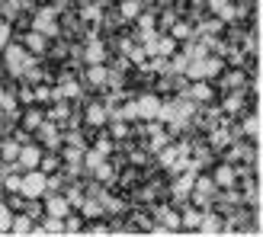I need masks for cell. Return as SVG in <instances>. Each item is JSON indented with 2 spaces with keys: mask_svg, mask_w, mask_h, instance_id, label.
<instances>
[{
  "mask_svg": "<svg viewBox=\"0 0 263 237\" xmlns=\"http://www.w3.org/2000/svg\"><path fill=\"white\" fill-rule=\"evenodd\" d=\"M221 71H225V61H221V55H205V58H196V61H190L186 64V74L190 81H212V77H218Z\"/></svg>",
  "mask_w": 263,
  "mask_h": 237,
  "instance_id": "6da1fadb",
  "label": "cell"
},
{
  "mask_svg": "<svg viewBox=\"0 0 263 237\" xmlns=\"http://www.w3.org/2000/svg\"><path fill=\"white\" fill-rule=\"evenodd\" d=\"M45 186H48V180L42 170H23V176H20V195L23 199H42L45 195Z\"/></svg>",
  "mask_w": 263,
  "mask_h": 237,
  "instance_id": "7a4b0ae2",
  "label": "cell"
},
{
  "mask_svg": "<svg viewBox=\"0 0 263 237\" xmlns=\"http://www.w3.org/2000/svg\"><path fill=\"white\" fill-rule=\"evenodd\" d=\"M32 29L42 32L45 38H55L61 32V26H58V7H39L35 16H32Z\"/></svg>",
  "mask_w": 263,
  "mask_h": 237,
  "instance_id": "3957f363",
  "label": "cell"
},
{
  "mask_svg": "<svg viewBox=\"0 0 263 237\" xmlns=\"http://www.w3.org/2000/svg\"><path fill=\"white\" fill-rule=\"evenodd\" d=\"M4 58H7V71H10L13 77H23L26 64L32 61V55L23 48V42H10V45L4 48Z\"/></svg>",
  "mask_w": 263,
  "mask_h": 237,
  "instance_id": "277c9868",
  "label": "cell"
},
{
  "mask_svg": "<svg viewBox=\"0 0 263 237\" xmlns=\"http://www.w3.org/2000/svg\"><path fill=\"white\" fill-rule=\"evenodd\" d=\"M35 144H42V151H58L61 148V128L51 122V118H45V122L35 128Z\"/></svg>",
  "mask_w": 263,
  "mask_h": 237,
  "instance_id": "5b68a950",
  "label": "cell"
},
{
  "mask_svg": "<svg viewBox=\"0 0 263 237\" xmlns=\"http://www.w3.org/2000/svg\"><path fill=\"white\" fill-rule=\"evenodd\" d=\"M180 96H186V100H193V103H199V106H209V103L215 100V90L209 87V81H190L186 90H183Z\"/></svg>",
  "mask_w": 263,
  "mask_h": 237,
  "instance_id": "8992f818",
  "label": "cell"
},
{
  "mask_svg": "<svg viewBox=\"0 0 263 237\" xmlns=\"http://www.w3.org/2000/svg\"><path fill=\"white\" fill-rule=\"evenodd\" d=\"M39 161H42V144H35V141H23V144H20V154H16L20 170H35Z\"/></svg>",
  "mask_w": 263,
  "mask_h": 237,
  "instance_id": "52a82bcc",
  "label": "cell"
},
{
  "mask_svg": "<svg viewBox=\"0 0 263 237\" xmlns=\"http://www.w3.org/2000/svg\"><path fill=\"white\" fill-rule=\"evenodd\" d=\"M193 183H196V173H193V170H183V173L174 176V183H170V192H174V199H177V202H190Z\"/></svg>",
  "mask_w": 263,
  "mask_h": 237,
  "instance_id": "ba28073f",
  "label": "cell"
},
{
  "mask_svg": "<svg viewBox=\"0 0 263 237\" xmlns=\"http://www.w3.org/2000/svg\"><path fill=\"white\" fill-rule=\"evenodd\" d=\"M81 58H84V64H103V61H106V42L90 32L87 45H84V51H81Z\"/></svg>",
  "mask_w": 263,
  "mask_h": 237,
  "instance_id": "9c48e42d",
  "label": "cell"
},
{
  "mask_svg": "<svg viewBox=\"0 0 263 237\" xmlns=\"http://www.w3.org/2000/svg\"><path fill=\"white\" fill-rule=\"evenodd\" d=\"M77 96H81V84H77L71 74H64V77H61V84H58V87H51V100H64V103H71V100H77Z\"/></svg>",
  "mask_w": 263,
  "mask_h": 237,
  "instance_id": "30bf717a",
  "label": "cell"
},
{
  "mask_svg": "<svg viewBox=\"0 0 263 237\" xmlns=\"http://www.w3.org/2000/svg\"><path fill=\"white\" fill-rule=\"evenodd\" d=\"M138 118H157V112H161V96H157V93H141L138 100Z\"/></svg>",
  "mask_w": 263,
  "mask_h": 237,
  "instance_id": "8fae6325",
  "label": "cell"
},
{
  "mask_svg": "<svg viewBox=\"0 0 263 237\" xmlns=\"http://www.w3.org/2000/svg\"><path fill=\"white\" fill-rule=\"evenodd\" d=\"M84 122H87V128H103L109 122V109L103 103H90L87 112H84Z\"/></svg>",
  "mask_w": 263,
  "mask_h": 237,
  "instance_id": "7c38bea8",
  "label": "cell"
},
{
  "mask_svg": "<svg viewBox=\"0 0 263 237\" xmlns=\"http://www.w3.org/2000/svg\"><path fill=\"white\" fill-rule=\"evenodd\" d=\"M23 48L29 51V55H45V51H48V38L42 32L29 29V32H26V38H23Z\"/></svg>",
  "mask_w": 263,
  "mask_h": 237,
  "instance_id": "4fadbf2b",
  "label": "cell"
},
{
  "mask_svg": "<svg viewBox=\"0 0 263 237\" xmlns=\"http://www.w3.org/2000/svg\"><path fill=\"white\" fill-rule=\"evenodd\" d=\"M196 231H199V234H221V231H225V225H221V215L202 208V221H199V228H196Z\"/></svg>",
  "mask_w": 263,
  "mask_h": 237,
  "instance_id": "5bb4252c",
  "label": "cell"
},
{
  "mask_svg": "<svg viewBox=\"0 0 263 237\" xmlns=\"http://www.w3.org/2000/svg\"><path fill=\"white\" fill-rule=\"evenodd\" d=\"M212 180H215L218 189H228V186H234V180H238V170H234L231 164H218L215 173H212Z\"/></svg>",
  "mask_w": 263,
  "mask_h": 237,
  "instance_id": "9a60e30c",
  "label": "cell"
},
{
  "mask_svg": "<svg viewBox=\"0 0 263 237\" xmlns=\"http://www.w3.org/2000/svg\"><path fill=\"white\" fill-rule=\"evenodd\" d=\"M87 84L90 87H106V77H109V68H106V61L103 64H87Z\"/></svg>",
  "mask_w": 263,
  "mask_h": 237,
  "instance_id": "2e32d148",
  "label": "cell"
},
{
  "mask_svg": "<svg viewBox=\"0 0 263 237\" xmlns=\"http://www.w3.org/2000/svg\"><path fill=\"white\" fill-rule=\"evenodd\" d=\"M103 16H106V13H103V0H90V4H84V10H81V19L93 23V29L103 23Z\"/></svg>",
  "mask_w": 263,
  "mask_h": 237,
  "instance_id": "e0dca14e",
  "label": "cell"
},
{
  "mask_svg": "<svg viewBox=\"0 0 263 237\" xmlns=\"http://www.w3.org/2000/svg\"><path fill=\"white\" fill-rule=\"evenodd\" d=\"M199 221H202V208H196L193 202H190V208H183V212H180V228L183 231H196V228H199Z\"/></svg>",
  "mask_w": 263,
  "mask_h": 237,
  "instance_id": "ac0fdd59",
  "label": "cell"
},
{
  "mask_svg": "<svg viewBox=\"0 0 263 237\" xmlns=\"http://www.w3.org/2000/svg\"><path fill=\"white\" fill-rule=\"evenodd\" d=\"M260 112H251V115H247L244 112V122H241V135H247V138H251V141H260Z\"/></svg>",
  "mask_w": 263,
  "mask_h": 237,
  "instance_id": "d6986e66",
  "label": "cell"
},
{
  "mask_svg": "<svg viewBox=\"0 0 263 237\" xmlns=\"http://www.w3.org/2000/svg\"><path fill=\"white\" fill-rule=\"evenodd\" d=\"M35 221L26 215V212H13V221H10V234H32Z\"/></svg>",
  "mask_w": 263,
  "mask_h": 237,
  "instance_id": "ffe728a7",
  "label": "cell"
},
{
  "mask_svg": "<svg viewBox=\"0 0 263 237\" xmlns=\"http://www.w3.org/2000/svg\"><path fill=\"white\" fill-rule=\"evenodd\" d=\"M157 221H161L157 231H180V212H174V208H161V212H157Z\"/></svg>",
  "mask_w": 263,
  "mask_h": 237,
  "instance_id": "44dd1931",
  "label": "cell"
},
{
  "mask_svg": "<svg viewBox=\"0 0 263 237\" xmlns=\"http://www.w3.org/2000/svg\"><path fill=\"white\" fill-rule=\"evenodd\" d=\"M106 161V154H103L100 148H84V157H81V164H84V170L87 173H93V170Z\"/></svg>",
  "mask_w": 263,
  "mask_h": 237,
  "instance_id": "7402d4cb",
  "label": "cell"
},
{
  "mask_svg": "<svg viewBox=\"0 0 263 237\" xmlns=\"http://www.w3.org/2000/svg\"><path fill=\"white\" fill-rule=\"evenodd\" d=\"M81 215H84V221H90V218H103L106 212H103V205H100L97 195H87L84 205H81Z\"/></svg>",
  "mask_w": 263,
  "mask_h": 237,
  "instance_id": "603a6c76",
  "label": "cell"
},
{
  "mask_svg": "<svg viewBox=\"0 0 263 237\" xmlns=\"http://www.w3.org/2000/svg\"><path fill=\"white\" fill-rule=\"evenodd\" d=\"M144 10V0H119V19H135Z\"/></svg>",
  "mask_w": 263,
  "mask_h": 237,
  "instance_id": "cb8c5ba5",
  "label": "cell"
},
{
  "mask_svg": "<svg viewBox=\"0 0 263 237\" xmlns=\"http://www.w3.org/2000/svg\"><path fill=\"white\" fill-rule=\"evenodd\" d=\"M16 154H20V141L16 138H4V141H0V161H4V164H13Z\"/></svg>",
  "mask_w": 263,
  "mask_h": 237,
  "instance_id": "d4e9b609",
  "label": "cell"
},
{
  "mask_svg": "<svg viewBox=\"0 0 263 237\" xmlns=\"http://www.w3.org/2000/svg\"><path fill=\"white\" fill-rule=\"evenodd\" d=\"M119 118H122V122H128V125L141 122V118H138V103H135V100H128V103H119Z\"/></svg>",
  "mask_w": 263,
  "mask_h": 237,
  "instance_id": "484cf974",
  "label": "cell"
},
{
  "mask_svg": "<svg viewBox=\"0 0 263 237\" xmlns=\"http://www.w3.org/2000/svg\"><path fill=\"white\" fill-rule=\"evenodd\" d=\"M42 122H45V112H42V109H26V112H23V128H26V131H35Z\"/></svg>",
  "mask_w": 263,
  "mask_h": 237,
  "instance_id": "4316f807",
  "label": "cell"
},
{
  "mask_svg": "<svg viewBox=\"0 0 263 237\" xmlns=\"http://www.w3.org/2000/svg\"><path fill=\"white\" fill-rule=\"evenodd\" d=\"M135 23H138V32L144 35V32H154L157 29V16H154V13H138V16H135Z\"/></svg>",
  "mask_w": 263,
  "mask_h": 237,
  "instance_id": "83f0119b",
  "label": "cell"
},
{
  "mask_svg": "<svg viewBox=\"0 0 263 237\" xmlns=\"http://www.w3.org/2000/svg\"><path fill=\"white\" fill-rule=\"evenodd\" d=\"M109 138L112 141H125L128 138V122H122V118H109Z\"/></svg>",
  "mask_w": 263,
  "mask_h": 237,
  "instance_id": "f1b7e54d",
  "label": "cell"
},
{
  "mask_svg": "<svg viewBox=\"0 0 263 237\" xmlns=\"http://www.w3.org/2000/svg\"><path fill=\"white\" fill-rule=\"evenodd\" d=\"M93 180H97V183H112V180H116V167H112L109 161H103V164L93 170Z\"/></svg>",
  "mask_w": 263,
  "mask_h": 237,
  "instance_id": "f546056e",
  "label": "cell"
},
{
  "mask_svg": "<svg viewBox=\"0 0 263 237\" xmlns=\"http://www.w3.org/2000/svg\"><path fill=\"white\" fill-rule=\"evenodd\" d=\"M167 32H170V35H174V38H177V42H186V38L193 35V26H190V23H177V19H174V26H170V29H167Z\"/></svg>",
  "mask_w": 263,
  "mask_h": 237,
  "instance_id": "4dcf8cb0",
  "label": "cell"
},
{
  "mask_svg": "<svg viewBox=\"0 0 263 237\" xmlns=\"http://www.w3.org/2000/svg\"><path fill=\"white\" fill-rule=\"evenodd\" d=\"M39 170H42V173L48 176V173H55V170H61V161H58L55 154H45V151H42V161H39Z\"/></svg>",
  "mask_w": 263,
  "mask_h": 237,
  "instance_id": "1f68e13d",
  "label": "cell"
},
{
  "mask_svg": "<svg viewBox=\"0 0 263 237\" xmlns=\"http://www.w3.org/2000/svg\"><path fill=\"white\" fill-rule=\"evenodd\" d=\"M77 231H84V215L68 212L64 215V234H77Z\"/></svg>",
  "mask_w": 263,
  "mask_h": 237,
  "instance_id": "d6a6232c",
  "label": "cell"
},
{
  "mask_svg": "<svg viewBox=\"0 0 263 237\" xmlns=\"http://www.w3.org/2000/svg\"><path fill=\"white\" fill-rule=\"evenodd\" d=\"M167 141H170V135H167V128H161V131H154V135H151V141H148V151H151V154H157V151H161V148H164Z\"/></svg>",
  "mask_w": 263,
  "mask_h": 237,
  "instance_id": "836d02e7",
  "label": "cell"
},
{
  "mask_svg": "<svg viewBox=\"0 0 263 237\" xmlns=\"http://www.w3.org/2000/svg\"><path fill=\"white\" fill-rule=\"evenodd\" d=\"M32 100H35V103H45V106H48V103H51V87H45L42 81H39V84L32 87Z\"/></svg>",
  "mask_w": 263,
  "mask_h": 237,
  "instance_id": "e575fe53",
  "label": "cell"
},
{
  "mask_svg": "<svg viewBox=\"0 0 263 237\" xmlns=\"http://www.w3.org/2000/svg\"><path fill=\"white\" fill-rule=\"evenodd\" d=\"M10 221H13V208L7 202H0V234L10 231Z\"/></svg>",
  "mask_w": 263,
  "mask_h": 237,
  "instance_id": "d590c367",
  "label": "cell"
},
{
  "mask_svg": "<svg viewBox=\"0 0 263 237\" xmlns=\"http://www.w3.org/2000/svg\"><path fill=\"white\" fill-rule=\"evenodd\" d=\"M13 42V26H10V19H0V48H7Z\"/></svg>",
  "mask_w": 263,
  "mask_h": 237,
  "instance_id": "8d00e7d4",
  "label": "cell"
},
{
  "mask_svg": "<svg viewBox=\"0 0 263 237\" xmlns=\"http://www.w3.org/2000/svg\"><path fill=\"white\" fill-rule=\"evenodd\" d=\"M228 4H234V0H209V13H212V16H218V13L225 10Z\"/></svg>",
  "mask_w": 263,
  "mask_h": 237,
  "instance_id": "74e56055",
  "label": "cell"
},
{
  "mask_svg": "<svg viewBox=\"0 0 263 237\" xmlns=\"http://www.w3.org/2000/svg\"><path fill=\"white\" fill-rule=\"evenodd\" d=\"M93 148H100L103 154H106V157H109V151H112V138H109V135H100V141L93 144Z\"/></svg>",
  "mask_w": 263,
  "mask_h": 237,
  "instance_id": "f35d334b",
  "label": "cell"
},
{
  "mask_svg": "<svg viewBox=\"0 0 263 237\" xmlns=\"http://www.w3.org/2000/svg\"><path fill=\"white\" fill-rule=\"evenodd\" d=\"M244 81H247V74H244V71H234V74H228L225 84H228V87H241Z\"/></svg>",
  "mask_w": 263,
  "mask_h": 237,
  "instance_id": "ab89813d",
  "label": "cell"
},
{
  "mask_svg": "<svg viewBox=\"0 0 263 237\" xmlns=\"http://www.w3.org/2000/svg\"><path fill=\"white\" fill-rule=\"evenodd\" d=\"M20 100H23V103H32V87H23V90H20Z\"/></svg>",
  "mask_w": 263,
  "mask_h": 237,
  "instance_id": "60d3db41",
  "label": "cell"
},
{
  "mask_svg": "<svg viewBox=\"0 0 263 237\" xmlns=\"http://www.w3.org/2000/svg\"><path fill=\"white\" fill-rule=\"evenodd\" d=\"M0 173H4V161H0Z\"/></svg>",
  "mask_w": 263,
  "mask_h": 237,
  "instance_id": "b9f144b4",
  "label": "cell"
}]
</instances>
